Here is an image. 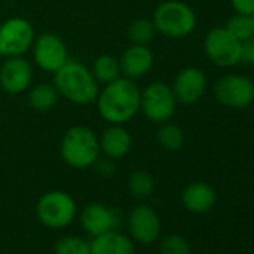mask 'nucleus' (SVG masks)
<instances>
[{"mask_svg":"<svg viewBox=\"0 0 254 254\" xmlns=\"http://www.w3.org/2000/svg\"><path fill=\"white\" fill-rule=\"evenodd\" d=\"M97 111L109 124L130 121L141 109V91L129 78H118L105 85L99 93Z\"/></svg>","mask_w":254,"mask_h":254,"instance_id":"nucleus-1","label":"nucleus"},{"mask_svg":"<svg viewBox=\"0 0 254 254\" xmlns=\"http://www.w3.org/2000/svg\"><path fill=\"white\" fill-rule=\"evenodd\" d=\"M99 82L93 72L81 62L67 60L54 72V87L66 100L76 105H90L99 96Z\"/></svg>","mask_w":254,"mask_h":254,"instance_id":"nucleus-2","label":"nucleus"},{"mask_svg":"<svg viewBox=\"0 0 254 254\" xmlns=\"http://www.w3.org/2000/svg\"><path fill=\"white\" fill-rule=\"evenodd\" d=\"M60 153L67 166L73 169H87L99 160V139L90 127L73 126L62 139Z\"/></svg>","mask_w":254,"mask_h":254,"instance_id":"nucleus-3","label":"nucleus"},{"mask_svg":"<svg viewBox=\"0 0 254 254\" xmlns=\"http://www.w3.org/2000/svg\"><path fill=\"white\" fill-rule=\"evenodd\" d=\"M153 23L157 32L168 38L180 39L189 36L196 27V14L184 2L166 0L160 3L153 15Z\"/></svg>","mask_w":254,"mask_h":254,"instance_id":"nucleus-4","label":"nucleus"},{"mask_svg":"<svg viewBox=\"0 0 254 254\" xmlns=\"http://www.w3.org/2000/svg\"><path fill=\"white\" fill-rule=\"evenodd\" d=\"M76 203L73 197L62 190H51L41 196L36 205L39 221L50 229H64L76 217Z\"/></svg>","mask_w":254,"mask_h":254,"instance_id":"nucleus-5","label":"nucleus"},{"mask_svg":"<svg viewBox=\"0 0 254 254\" xmlns=\"http://www.w3.org/2000/svg\"><path fill=\"white\" fill-rule=\"evenodd\" d=\"M203 50L211 63L220 67H233L241 63V41L226 27L211 29L203 41Z\"/></svg>","mask_w":254,"mask_h":254,"instance_id":"nucleus-6","label":"nucleus"},{"mask_svg":"<svg viewBox=\"0 0 254 254\" xmlns=\"http://www.w3.org/2000/svg\"><path fill=\"white\" fill-rule=\"evenodd\" d=\"M177 103L172 88L162 81L151 82L141 93V109L144 115L157 124L166 123L174 117Z\"/></svg>","mask_w":254,"mask_h":254,"instance_id":"nucleus-7","label":"nucleus"},{"mask_svg":"<svg viewBox=\"0 0 254 254\" xmlns=\"http://www.w3.org/2000/svg\"><path fill=\"white\" fill-rule=\"evenodd\" d=\"M33 41V26L23 17H12L0 24V54L2 57H21L32 48Z\"/></svg>","mask_w":254,"mask_h":254,"instance_id":"nucleus-8","label":"nucleus"},{"mask_svg":"<svg viewBox=\"0 0 254 254\" xmlns=\"http://www.w3.org/2000/svg\"><path fill=\"white\" fill-rule=\"evenodd\" d=\"M214 96L223 106L241 109L254 100V82L242 75H224L214 84Z\"/></svg>","mask_w":254,"mask_h":254,"instance_id":"nucleus-9","label":"nucleus"},{"mask_svg":"<svg viewBox=\"0 0 254 254\" xmlns=\"http://www.w3.org/2000/svg\"><path fill=\"white\" fill-rule=\"evenodd\" d=\"M35 63L45 72H57L67 60V48L63 39L56 33H42L33 41Z\"/></svg>","mask_w":254,"mask_h":254,"instance_id":"nucleus-10","label":"nucleus"},{"mask_svg":"<svg viewBox=\"0 0 254 254\" xmlns=\"http://www.w3.org/2000/svg\"><path fill=\"white\" fill-rule=\"evenodd\" d=\"M127 227L130 238L139 244H153L162 232L160 217L148 205H138L129 212Z\"/></svg>","mask_w":254,"mask_h":254,"instance_id":"nucleus-11","label":"nucleus"},{"mask_svg":"<svg viewBox=\"0 0 254 254\" xmlns=\"http://www.w3.org/2000/svg\"><path fill=\"white\" fill-rule=\"evenodd\" d=\"M79 223L88 235L99 236L106 232L117 230L121 223V217L118 209L105 203L93 202L82 208L79 214Z\"/></svg>","mask_w":254,"mask_h":254,"instance_id":"nucleus-12","label":"nucleus"},{"mask_svg":"<svg viewBox=\"0 0 254 254\" xmlns=\"http://www.w3.org/2000/svg\"><path fill=\"white\" fill-rule=\"evenodd\" d=\"M33 79L32 64L23 57H8L0 66V85L9 94H21Z\"/></svg>","mask_w":254,"mask_h":254,"instance_id":"nucleus-13","label":"nucleus"},{"mask_svg":"<svg viewBox=\"0 0 254 254\" xmlns=\"http://www.w3.org/2000/svg\"><path fill=\"white\" fill-rule=\"evenodd\" d=\"M171 88L178 103L193 105L206 90V76L197 67H184L177 73Z\"/></svg>","mask_w":254,"mask_h":254,"instance_id":"nucleus-14","label":"nucleus"},{"mask_svg":"<svg viewBox=\"0 0 254 254\" xmlns=\"http://www.w3.org/2000/svg\"><path fill=\"white\" fill-rule=\"evenodd\" d=\"M154 64V56L153 51L147 45H132L127 48L121 59V75L129 79H136L144 76L151 70Z\"/></svg>","mask_w":254,"mask_h":254,"instance_id":"nucleus-15","label":"nucleus"},{"mask_svg":"<svg viewBox=\"0 0 254 254\" xmlns=\"http://www.w3.org/2000/svg\"><path fill=\"white\" fill-rule=\"evenodd\" d=\"M100 153H103L111 160L123 159L132 147V136L121 124H111L103 130L100 139Z\"/></svg>","mask_w":254,"mask_h":254,"instance_id":"nucleus-16","label":"nucleus"},{"mask_svg":"<svg viewBox=\"0 0 254 254\" xmlns=\"http://www.w3.org/2000/svg\"><path fill=\"white\" fill-rule=\"evenodd\" d=\"M181 202L184 208L193 214H205L211 211L217 202L215 190L202 181L189 184L181 194Z\"/></svg>","mask_w":254,"mask_h":254,"instance_id":"nucleus-17","label":"nucleus"},{"mask_svg":"<svg viewBox=\"0 0 254 254\" xmlns=\"http://www.w3.org/2000/svg\"><path fill=\"white\" fill-rule=\"evenodd\" d=\"M91 254H135V244L130 236L118 230H111L99 236H93L90 242Z\"/></svg>","mask_w":254,"mask_h":254,"instance_id":"nucleus-18","label":"nucleus"},{"mask_svg":"<svg viewBox=\"0 0 254 254\" xmlns=\"http://www.w3.org/2000/svg\"><path fill=\"white\" fill-rule=\"evenodd\" d=\"M59 91L54 85L51 84H38L35 85L29 94H27V102L30 105L32 109L38 111V112H48L51 111L57 102H59Z\"/></svg>","mask_w":254,"mask_h":254,"instance_id":"nucleus-19","label":"nucleus"},{"mask_svg":"<svg viewBox=\"0 0 254 254\" xmlns=\"http://www.w3.org/2000/svg\"><path fill=\"white\" fill-rule=\"evenodd\" d=\"M94 78L97 82L100 84H109L118 78H121V66H120V60L115 59L114 56L109 54H103L99 56L94 63H93V69H91Z\"/></svg>","mask_w":254,"mask_h":254,"instance_id":"nucleus-20","label":"nucleus"},{"mask_svg":"<svg viewBox=\"0 0 254 254\" xmlns=\"http://www.w3.org/2000/svg\"><path fill=\"white\" fill-rule=\"evenodd\" d=\"M157 142L166 151H178L184 144V132L180 126L172 123H162L157 130Z\"/></svg>","mask_w":254,"mask_h":254,"instance_id":"nucleus-21","label":"nucleus"},{"mask_svg":"<svg viewBox=\"0 0 254 254\" xmlns=\"http://www.w3.org/2000/svg\"><path fill=\"white\" fill-rule=\"evenodd\" d=\"M129 191L133 197L142 200L151 196L154 190V178L147 171H136L129 177Z\"/></svg>","mask_w":254,"mask_h":254,"instance_id":"nucleus-22","label":"nucleus"},{"mask_svg":"<svg viewBox=\"0 0 254 254\" xmlns=\"http://www.w3.org/2000/svg\"><path fill=\"white\" fill-rule=\"evenodd\" d=\"M156 27L153 20H135L130 26L129 30H127V35H129V39L132 41L133 45H148L154 36H156Z\"/></svg>","mask_w":254,"mask_h":254,"instance_id":"nucleus-23","label":"nucleus"},{"mask_svg":"<svg viewBox=\"0 0 254 254\" xmlns=\"http://www.w3.org/2000/svg\"><path fill=\"white\" fill-rule=\"evenodd\" d=\"M236 39L241 42L247 41L254 35V20L253 15H244V14H235L232 15L226 26H224Z\"/></svg>","mask_w":254,"mask_h":254,"instance_id":"nucleus-24","label":"nucleus"},{"mask_svg":"<svg viewBox=\"0 0 254 254\" xmlns=\"http://www.w3.org/2000/svg\"><path fill=\"white\" fill-rule=\"evenodd\" d=\"M54 253L56 254H91L90 242L73 235H67L57 239L54 245Z\"/></svg>","mask_w":254,"mask_h":254,"instance_id":"nucleus-25","label":"nucleus"},{"mask_svg":"<svg viewBox=\"0 0 254 254\" xmlns=\"http://www.w3.org/2000/svg\"><path fill=\"white\" fill-rule=\"evenodd\" d=\"M160 253L162 254H191L190 244L187 239L181 235L172 233L163 238L160 244Z\"/></svg>","mask_w":254,"mask_h":254,"instance_id":"nucleus-26","label":"nucleus"},{"mask_svg":"<svg viewBox=\"0 0 254 254\" xmlns=\"http://www.w3.org/2000/svg\"><path fill=\"white\" fill-rule=\"evenodd\" d=\"M241 62L247 64H254V35L241 42Z\"/></svg>","mask_w":254,"mask_h":254,"instance_id":"nucleus-27","label":"nucleus"},{"mask_svg":"<svg viewBox=\"0 0 254 254\" xmlns=\"http://www.w3.org/2000/svg\"><path fill=\"white\" fill-rule=\"evenodd\" d=\"M230 5L236 14H244V15L254 14V0H230Z\"/></svg>","mask_w":254,"mask_h":254,"instance_id":"nucleus-28","label":"nucleus"},{"mask_svg":"<svg viewBox=\"0 0 254 254\" xmlns=\"http://www.w3.org/2000/svg\"><path fill=\"white\" fill-rule=\"evenodd\" d=\"M0 62H2V54H0Z\"/></svg>","mask_w":254,"mask_h":254,"instance_id":"nucleus-29","label":"nucleus"},{"mask_svg":"<svg viewBox=\"0 0 254 254\" xmlns=\"http://www.w3.org/2000/svg\"><path fill=\"white\" fill-rule=\"evenodd\" d=\"M253 20H254V14H253Z\"/></svg>","mask_w":254,"mask_h":254,"instance_id":"nucleus-30","label":"nucleus"}]
</instances>
